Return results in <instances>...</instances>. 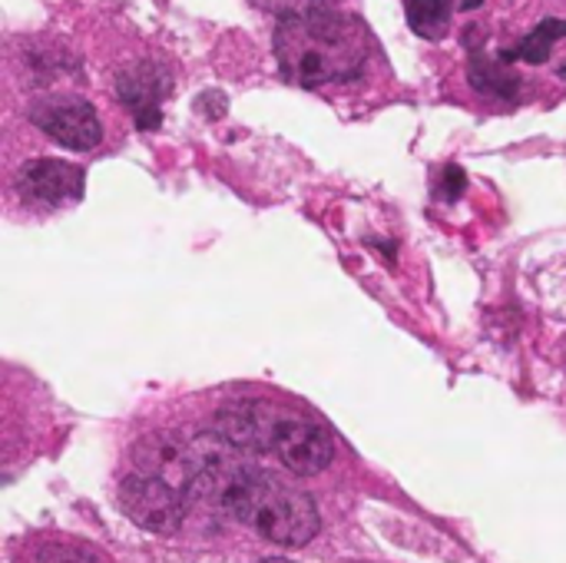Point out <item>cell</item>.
<instances>
[{
	"mask_svg": "<svg viewBox=\"0 0 566 563\" xmlns=\"http://www.w3.org/2000/svg\"><path fill=\"white\" fill-rule=\"evenodd\" d=\"M378 50L371 27L358 13L312 10L275 23L272 53L285 83L302 90L355 83L368 73Z\"/></svg>",
	"mask_w": 566,
	"mask_h": 563,
	"instance_id": "1",
	"label": "cell"
},
{
	"mask_svg": "<svg viewBox=\"0 0 566 563\" xmlns=\"http://www.w3.org/2000/svg\"><path fill=\"white\" fill-rule=\"evenodd\" d=\"M212 431L239 451L275 455L298 478L322 475L335 458L332 435L318 421L305 418L302 411L279 408L275 402L226 405L216 415Z\"/></svg>",
	"mask_w": 566,
	"mask_h": 563,
	"instance_id": "2",
	"label": "cell"
},
{
	"mask_svg": "<svg viewBox=\"0 0 566 563\" xmlns=\"http://www.w3.org/2000/svg\"><path fill=\"white\" fill-rule=\"evenodd\" d=\"M222 508L259 538L279 548H305L318 528V508L302 488L269 475V471H235L222 484Z\"/></svg>",
	"mask_w": 566,
	"mask_h": 563,
	"instance_id": "3",
	"label": "cell"
},
{
	"mask_svg": "<svg viewBox=\"0 0 566 563\" xmlns=\"http://www.w3.org/2000/svg\"><path fill=\"white\" fill-rule=\"evenodd\" d=\"M30 123L50 136L53 143H60L63 149H96L103 139V123L96 106L86 96L76 93H50V96H36L27 110Z\"/></svg>",
	"mask_w": 566,
	"mask_h": 563,
	"instance_id": "4",
	"label": "cell"
},
{
	"mask_svg": "<svg viewBox=\"0 0 566 563\" xmlns=\"http://www.w3.org/2000/svg\"><path fill=\"white\" fill-rule=\"evenodd\" d=\"M119 504H123L126 518H133V524H139L153 534H176L186 521L189 494H182L179 488H172L159 478L133 471L119 481Z\"/></svg>",
	"mask_w": 566,
	"mask_h": 563,
	"instance_id": "5",
	"label": "cell"
},
{
	"mask_svg": "<svg viewBox=\"0 0 566 563\" xmlns=\"http://www.w3.org/2000/svg\"><path fill=\"white\" fill-rule=\"evenodd\" d=\"M209 468H212L209 455L196 451L189 441H182L176 435H153V438L139 441L133 451V471L159 478V481L179 488L182 494L196 491L206 481Z\"/></svg>",
	"mask_w": 566,
	"mask_h": 563,
	"instance_id": "6",
	"label": "cell"
},
{
	"mask_svg": "<svg viewBox=\"0 0 566 563\" xmlns=\"http://www.w3.org/2000/svg\"><path fill=\"white\" fill-rule=\"evenodd\" d=\"M172 70L153 56H143L116 73V100L129 110L136 129L149 133L163 126V103L172 93Z\"/></svg>",
	"mask_w": 566,
	"mask_h": 563,
	"instance_id": "7",
	"label": "cell"
},
{
	"mask_svg": "<svg viewBox=\"0 0 566 563\" xmlns=\"http://www.w3.org/2000/svg\"><path fill=\"white\" fill-rule=\"evenodd\" d=\"M86 173L63 159H30L17 169V192L30 202L63 206L83 199Z\"/></svg>",
	"mask_w": 566,
	"mask_h": 563,
	"instance_id": "8",
	"label": "cell"
},
{
	"mask_svg": "<svg viewBox=\"0 0 566 563\" xmlns=\"http://www.w3.org/2000/svg\"><path fill=\"white\" fill-rule=\"evenodd\" d=\"M464 50H468V83L474 93L501 100V103H517L524 96V76L511 70L501 56H491L484 46V30L471 23L464 30Z\"/></svg>",
	"mask_w": 566,
	"mask_h": 563,
	"instance_id": "9",
	"label": "cell"
},
{
	"mask_svg": "<svg viewBox=\"0 0 566 563\" xmlns=\"http://www.w3.org/2000/svg\"><path fill=\"white\" fill-rule=\"evenodd\" d=\"M23 60L36 83H53L83 73V56H76L66 43H33L30 50H23Z\"/></svg>",
	"mask_w": 566,
	"mask_h": 563,
	"instance_id": "10",
	"label": "cell"
},
{
	"mask_svg": "<svg viewBox=\"0 0 566 563\" xmlns=\"http://www.w3.org/2000/svg\"><path fill=\"white\" fill-rule=\"evenodd\" d=\"M566 37V20L564 17H544L517 46H511V50H501L497 56L504 60V63H514V60H524V63H531V66H544L547 60H551V53H554V46H557V40H564Z\"/></svg>",
	"mask_w": 566,
	"mask_h": 563,
	"instance_id": "11",
	"label": "cell"
},
{
	"mask_svg": "<svg viewBox=\"0 0 566 563\" xmlns=\"http://www.w3.org/2000/svg\"><path fill=\"white\" fill-rule=\"evenodd\" d=\"M405 17L415 37L441 43L451 33L454 0H405Z\"/></svg>",
	"mask_w": 566,
	"mask_h": 563,
	"instance_id": "12",
	"label": "cell"
},
{
	"mask_svg": "<svg viewBox=\"0 0 566 563\" xmlns=\"http://www.w3.org/2000/svg\"><path fill=\"white\" fill-rule=\"evenodd\" d=\"M27 563H109L99 551H93L90 544H76V541H43L30 551Z\"/></svg>",
	"mask_w": 566,
	"mask_h": 563,
	"instance_id": "13",
	"label": "cell"
},
{
	"mask_svg": "<svg viewBox=\"0 0 566 563\" xmlns=\"http://www.w3.org/2000/svg\"><path fill=\"white\" fill-rule=\"evenodd\" d=\"M255 10H265L279 20L285 17H298V13H312V10H335L342 0H249Z\"/></svg>",
	"mask_w": 566,
	"mask_h": 563,
	"instance_id": "14",
	"label": "cell"
},
{
	"mask_svg": "<svg viewBox=\"0 0 566 563\" xmlns=\"http://www.w3.org/2000/svg\"><path fill=\"white\" fill-rule=\"evenodd\" d=\"M196 110H199L206 119H219V116H226V110H229V96H226L222 90H206V93H199Z\"/></svg>",
	"mask_w": 566,
	"mask_h": 563,
	"instance_id": "15",
	"label": "cell"
},
{
	"mask_svg": "<svg viewBox=\"0 0 566 563\" xmlns=\"http://www.w3.org/2000/svg\"><path fill=\"white\" fill-rule=\"evenodd\" d=\"M464 186H468V179H464V169L461 166H448L444 169V183H441V196L444 199H458L461 192H464Z\"/></svg>",
	"mask_w": 566,
	"mask_h": 563,
	"instance_id": "16",
	"label": "cell"
},
{
	"mask_svg": "<svg viewBox=\"0 0 566 563\" xmlns=\"http://www.w3.org/2000/svg\"><path fill=\"white\" fill-rule=\"evenodd\" d=\"M481 3H484V0H464V3H461V10H464V13H471V10H474V7H481Z\"/></svg>",
	"mask_w": 566,
	"mask_h": 563,
	"instance_id": "17",
	"label": "cell"
},
{
	"mask_svg": "<svg viewBox=\"0 0 566 563\" xmlns=\"http://www.w3.org/2000/svg\"><path fill=\"white\" fill-rule=\"evenodd\" d=\"M259 563H292V561H282V557H265V561Z\"/></svg>",
	"mask_w": 566,
	"mask_h": 563,
	"instance_id": "18",
	"label": "cell"
},
{
	"mask_svg": "<svg viewBox=\"0 0 566 563\" xmlns=\"http://www.w3.org/2000/svg\"><path fill=\"white\" fill-rule=\"evenodd\" d=\"M557 76H560V80H564V83H566V63H564V66H560V70H557Z\"/></svg>",
	"mask_w": 566,
	"mask_h": 563,
	"instance_id": "19",
	"label": "cell"
}]
</instances>
